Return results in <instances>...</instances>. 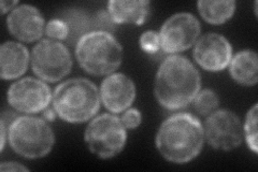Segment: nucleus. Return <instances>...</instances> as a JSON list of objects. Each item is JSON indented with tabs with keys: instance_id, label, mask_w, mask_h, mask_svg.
I'll use <instances>...</instances> for the list:
<instances>
[{
	"instance_id": "obj_8",
	"label": "nucleus",
	"mask_w": 258,
	"mask_h": 172,
	"mask_svg": "<svg viewBox=\"0 0 258 172\" xmlns=\"http://www.w3.org/2000/svg\"><path fill=\"white\" fill-rule=\"evenodd\" d=\"M158 34L161 50L168 54H176L188 50L197 42L200 23L191 13H175L163 24Z\"/></svg>"
},
{
	"instance_id": "obj_21",
	"label": "nucleus",
	"mask_w": 258,
	"mask_h": 172,
	"mask_svg": "<svg viewBox=\"0 0 258 172\" xmlns=\"http://www.w3.org/2000/svg\"><path fill=\"white\" fill-rule=\"evenodd\" d=\"M45 34L53 40L60 41L68 38L69 30L67 24L60 19H54L47 23L45 26Z\"/></svg>"
},
{
	"instance_id": "obj_6",
	"label": "nucleus",
	"mask_w": 258,
	"mask_h": 172,
	"mask_svg": "<svg viewBox=\"0 0 258 172\" xmlns=\"http://www.w3.org/2000/svg\"><path fill=\"white\" fill-rule=\"evenodd\" d=\"M84 140L95 156L109 159L124 150L127 132L119 118L113 114H102L88 123Z\"/></svg>"
},
{
	"instance_id": "obj_3",
	"label": "nucleus",
	"mask_w": 258,
	"mask_h": 172,
	"mask_svg": "<svg viewBox=\"0 0 258 172\" xmlns=\"http://www.w3.org/2000/svg\"><path fill=\"white\" fill-rule=\"evenodd\" d=\"M53 109L68 123H84L94 118L100 108V94L92 81L70 79L62 82L53 93Z\"/></svg>"
},
{
	"instance_id": "obj_19",
	"label": "nucleus",
	"mask_w": 258,
	"mask_h": 172,
	"mask_svg": "<svg viewBox=\"0 0 258 172\" xmlns=\"http://www.w3.org/2000/svg\"><path fill=\"white\" fill-rule=\"evenodd\" d=\"M192 101L196 111L200 113L201 116L207 117L213 113L220 104L219 96L212 89H204L201 92L199 91Z\"/></svg>"
},
{
	"instance_id": "obj_10",
	"label": "nucleus",
	"mask_w": 258,
	"mask_h": 172,
	"mask_svg": "<svg viewBox=\"0 0 258 172\" xmlns=\"http://www.w3.org/2000/svg\"><path fill=\"white\" fill-rule=\"evenodd\" d=\"M53 98L51 88L44 81L24 78L9 87L7 100L15 111L35 114L44 111Z\"/></svg>"
},
{
	"instance_id": "obj_4",
	"label": "nucleus",
	"mask_w": 258,
	"mask_h": 172,
	"mask_svg": "<svg viewBox=\"0 0 258 172\" xmlns=\"http://www.w3.org/2000/svg\"><path fill=\"white\" fill-rule=\"evenodd\" d=\"M76 57L80 67L93 76H107L122 64L123 47L112 34L92 31L76 44Z\"/></svg>"
},
{
	"instance_id": "obj_7",
	"label": "nucleus",
	"mask_w": 258,
	"mask_h": 172,
	"mask_svg": "<svg viewBox=\"0 0 258 172\" xmlns=\"http://www.w3.org/2000/svg\"><path fill=\"white\" fill-rule=\"evenodd\" d=\"M30 63L35 75L46 82H57L71 70L72 60L60 41L43 39L32 48Z\"/></svg>"
},
{
	"instance_id": "obj_15",
	"label": "nucleus",
	"mask_w": 258,
	"mask_h": 172,
	"mask_svg": "<svg viewBox=\"0 0 258 172\" xmlns=\"http://www.w3.org/2000/svg\"><path fill=\"white\" fill-rule=\"evenodd\" d=\"M108 12L115 24L141 25L151 13V3L148 0H111Z\"/></svg>"
},
{
	"instance_id": "obj_17",
	"label": "nucleus",
	"mask_w": 258,
	"mask_h": 172,
	"mask_svg": "<svg viewBox=\"0 0 258 172\" xmlns=\"http://www.w3.org/2000/svg\"><path fill=\"white\" fill-rule=\"evenodd\" d=\"M198 11L206 22L220 25L230 20L236 11V2L233 0H201L197 3Z\"/></svg>"
},
{
	"instance_id": "obj_27",
	"label": "nucleus",
	"mask_w": 258,
	"mask_h": 172,
	"mask_svg": "<svg viewBox=\"0 0 258 172\" xmlns=\"http://www.w3.org/2000/svg\"><path fill=\"white\" fill-rule=\"evenodd\" d=\"M56 116H57V114H56V112H55L54 109L52 110V109L46 108V109L43 111V119H44L45 121H54L55 118H56Z\"/></svg>"
},
{
	"instance_id": "obj_13",
	"label": "nucleus",
	"mask_w": 258,
	"mask_h": 172,
	"mask_svg": "<svg viewBox=\"0 0 258 172\" xmlns=\"http://www.w3.org/2000/svg\"><path fill=\"white\" fill-rule=\"evenodd\" d=\"M99 94L106 109L117 114L131 108L136 98V86L124 73H111L101 82Z\"/></svg>"
},
{
	"instance_id": "obj_18",
	"label": "nucleus",
	"mask_w": 258,
	"mask_h": 172,
	"mask_svg": "<svg viewBox=\"0 0 258 172\" xmlns=\"http://www.w3.org/2000/svg\"><path fill=\"white\" fill-rule=\"evenodd\" d=\"M62 21L67 24L69 30L67 39L72 43L77 44L84 35L93 31V21L83 11L71 10Z\"/></svg>"
},
{
	"instance_id": "obj_22",
	"label": "nucleus",
	"mask_w": 258,
	"mask_h": 172,
	"mask_svg": "<svg viewBox=\"0 0 258 172\" xmlns=\"http://www.w3.org/2000/svg\"><path fill=\"white\" fill-rule=\"evenodd\" d=\"M92 21L93 31H106L111 34L115 29V23L112 20L109 12L98 11L94 15V18H92Z\"/></svg>"
},
{
	"instance_id": "obj_28",
	"label": "nucleus",
	"mask_w": 258,
	"mask_h": 172,
	"mask_svg": "<svg viewBox=\"0 0 258 172\" xmlns=\"http://www.w3.org/2000/svg\"><path fill=\"white\" fill-rule=\"evenodd\" d=\"M6 124H5V119H2V151L4 150L5 144H6Z\"/></svg>"
},
{
	"instance_id": "obj_14",
	"label": "nucleus",
	"mask_w": 258,
	"mask_h": 172,
	"mask_svg": "<svg viewBox=\"0 0 258 172\" xmlns=\"http://www.w3.org/2000/svg\"><path fill=\"white\" fill-rule=\"evenodd\" d=\"M30 55L25 45L8 41L0 47V76L3 80L22 77L28 68Z\"/></svg>"
},
{
	"instance_id": "obj_20",
	"label": "nucleus",
	"mask_w": 258,
	"mask_h": 172,
	"mask_svg": "<svg viewBox=\"0 0 258 172\" xmlns=\"http://www.w3.org/2000/svg\"><path fill=\"white\" fill-rule=\"evenodd\" d=\"M257 119H258V106L255 104L246 114L245 123L243 126V137H245L249 149L255 154L258 152L257 147Z\"/></svg>"
},
{
	"instance_id": "obj_12",
	"label": "nucleus",
	"mask_w": 258,
	"mask_h": 172,
	"mask_svg": "<svg viewBox=\"0 0 258 172\" xmlns=\"http://www.w3.org/2000/svg\"><path fill=\"white\" fill-rule=\"evenodd\" d=\"M44 19L36 7L21 5L15 7L7 18L10 34L23 42H35L45 31Z\"/></svg>"
},
{
	"instance_id": "obj_16",
	"label": "nucleus",
	"mask_w": 258,
	"mask_h": 172,
	"mask_svg": "<svg viewBox=\"0 0 258 172\" xmlns=\"http://www.w3.org/2000/svg\"><path fill=\"white\" fill-rule=\"evenodd\" d=\"M231 78L239 84L254 86L258 81V57L255 51L244 50L231 57L229 63Z\"/></svg>"
},
{
	"instance_id": "obj_23",
	"label": "nucleus",
	"mask_w": 258,
	"mask_h": 172,
	"mask_svg": "<svg viewBox=\"0 0 258 172\" xmlns=\"http://www.w3.org/2000/svg\"><path fill=\"white\" fill-rule=\"evenodd\" d=\"M140 46L145 53L154 54L160 48L159 34L154 30L144 31L140 37Z\"/></svg>"
},
{
	"instance_id": "obj_9",
	"label": "nucleus",
	"mask_w": 258,
	"mask_h": 172,
	"mask_svg": "<svg viewBox=\"0 0 258 172\" xmlns=\"http://www.w3.org/2000/svg\"><path fill=\"white\" fill-rule=\"evenodd\" d=\"M203 127L205 139L215 150L231 151L242 143L243 125L232 111L215 110L208 116Z\"/></svg>"
},
{
	"instance_id": "obj_1",
	"label": "nucleus",
	"mask_w": 258,
	"mask_h": 172,
	"mask_svg": "<svg viewBox=\"0 0 258 172\" xmlns=\"http://www.w3.org/2000/svg\"><path fill=\"white\" fill-rule=\"evenodd\" d=\"M200 85V75L194 64L184 56L171 55L157 70L154 94L165 109L180 110L195 99Z\"/></svg>"
},
{
	"instance_id": "obj_5",
	"label": "nucleus",
	"mask_w": 258,
	"mask_h": 172,
	"mask_svg": "<svg viewBox=\"0 0 258 172\" xmlns=\"http://www.w3.org/2000/svg\"><path fill=\"white\" fill-rule=\"evenodd\" d=\"M8 139L12 150L28 159L42 158L50 153L55 143V135L44 119L19 117L8 129Z\"/></svg>"
},
{
	"instance_id": "obj_25",
	"label": "nucleus",
	"mask_w": 258,
	"mask_h": 172,
	"mask_svg": "<svg viewBox=\"0 0 258 172\" xmlns=\"http://www.w3.org/2000/svg\"><path fill=\"white\" fill-rule=\"evenodd\" d=\"M0 170L3 172H15V171H28L29 169L19 162L6 161L0 165Z\"/></svg>"
},
{
	"instance_id": "obj_2",
	"label": "nucleus",
	"mask_w": 258,
	"mask_h": 172,
	"mask_svg": "<svg viewBox=\"0 0 258 172\" xmlns=\"http://www.w3.org/2000/svg\"><path fill=\"white\" fill-rule=\"evenodd\" d=\"M204 142L203 124L188 113H177L166 119L156 135V147L161 156L180 165L196 158Z\"/></svg>"
},
{
	"instance_id": "obj_26",
	"label": "nucleus",
	"mask_w": 258,
	"mask_h": 172,
	"mask_svg": "<svg viewBox=\"0 0 258 172\" xmlns=\"http://www.w3.org/2000/svg\"><path fill=\"white\" fill-rule=\"evenodd\" d=\"M15 6H18V2H6V0H3L2 2V14L12 11Z\"/></svg>"
},
{
	"instance_id": "obj_24",
	"label": "nucleus",
	"mask_w": 258,
	"mask_h": 172,
	"mask_svg": "<svg viewBox=\"0 0 258 172\" xmlns=\"http://www.w3.org/2000/svg\"><path fill=\"white\" fill-rule=\"evenodd\" d=\"M120 121H122L123 125L126 129H134L141 124L142 117L141 113L137 109L129 108L126 111H124L122 118H120Z\"/></svg>"
},
{
	"instance_id": "obj_11",
	"label": "nucleus",
	"mask_w": 258,
	"mask_h": 172,
	"mask_svg": "<svg viewBox=\"0 0 258 172\" xmlns=\"http://www.w3.org/2000/svg\"><path fill=\"white\" fill-rule=\"evenodd\" d=\"M232 47L224 36L210 32L198 39L194 48V59L201 68L208 71H221L228 66Z\"/></svg>"
}]
</instances>
